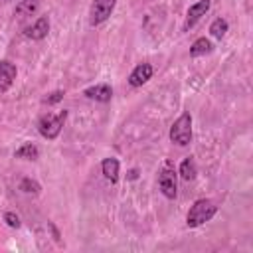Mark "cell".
<instances>
[{"label":"cell","mask_w":253,"mask_h":253,"mask_svg":"<svg viewBox=\"0 0 253 253\" xmlns=\"http://www.w3.org/2000/svg\"><path fill=\"white\" fill-rule=\"evenodd\" d=\"M16 158H24V160H38L40 158V148L32 142H24L20 148H16L14 152Z\"/></svg>","instance_id":"cell-14"},{"label":"cell","mask_w":253,"mask_h":253,"mask_svg":"<svg viewBox=\"0 0 253 253\" xmlns=\"http://www.w3.org/2000/svg\"><path fill=\"white\" fill-rule=\"evenodd\" d=\"M63 91H53V93H49L45 99H43V103H47V105H55V103H59L61 99H63Z\"/></svg>","instance_id":"cell-19"},{"label":"cell","mask_w":253,"mask_h":253,"mask_svg":"<svg viewBox=\"0 0 253 253\" xmlns=\"http://www.w3.org/2000/svg\"><path fill=\"white\" fill-rule=\"evenodd\" d=\"M65 119H67V111H59L57 115L47 113V115L40 117V121H38V132L43 138H47V140H55L59 136L63 125H65Z\"/></svg>","instance_id":"cell-2"},{"label":"cell","mask_w":253,"mask_h":253,"mask_svg":"<svg viewBox=\"0 0 253 253\" xmlns=\"http://www.w3.org/2000/svg\"><path fill=\"white\" fill-rule=\"evenodd\" d=\"M170 140L178 146H188L192 142V115L182 113L170 126Z\"/></svg>","instance_id":"cell-3"},{"label":"cell","mask_w":253,"mask_h":253,"mask_svg":"<svg viewBox=\"0 0 253 253\" xmlns=\"http://www.w3.org/2000/svg\"><path fill=\"white\" fill-rule=\"evenodd\" d=\"M227 28H229L227 20H223V18H215V20L210 24V34H211L215 40H221V38L225 36Z\"/></svg>","instance_id":"cell-16"},{"label":"cell","mask_w":253,"mask_h":253,"mask_svg":"<svg viewBox=\"0 0 253 253\" xmlns=\"http://www.w3.org/2000/svg\"><path fill=\"white\" fill-rule=\"evenodd\" d=\"M83 95L87 99H93V101H99V103H109L113 99V89L111 85L107 83H99V85H93V87H87L83 91Z\"/></svg>","instance_id":"cell-10"},{"label":"cell","mask_w":253,"mask_h":253,"mask_svg":"<svg viewBox=\"0 0 253 253\" xmlns=\"http://www.w3.org/2000/svg\"><path fill=\"white\" fill-rule=\"evenodd\" d=\"M24 34H26V38L36 40V42L43 40L49 34V16H40L32 26H28L24 30Z\"/></svg>","instance_id":"cell-7"},{"label":"cell","mask_w":253,"mask_h":253,"mask_svg":"<svg viewBox=\"0 0 253 253\" xmlns=\"http://www.w3.org/2000/svg\"><path fill=\"white\" fill-rule=\"evenodd\" d=\"M20 190L26 192V194H34V196H38V194L42 192V186H40L36 180H32V178H22V182H20Z\"/></svg>","instance_id":"cell-17"},{"label":"cell","mask_w":253,"mask_h":253,"mask_svg":"<svg viewBox=\"0 0 253 253\" xmlns=\"http://www.w3.org/2000/svg\"><path fill=\"white\" fill-rule=\"evenodd\" d=\"M6 2H12V0H6Z\"/></svg>","instance_id":"cell-21"},{"label":"cell","mask_w":253,"mask_h":253,"mask_svg":"<svg viewBox=\"0 0 253 253\" xmlns=\"http://www.w3.org/2000/svg\"><path fill=\"white\" fill-rule=\"evenodd\" d=\"M158 188L162 192L164 198L168 200H174L176 194H178V182H176V172H174V166L170 162H164L162 170L158 172Z\"/></svg>","instance_id":"cell-4"},{"label":"cell","mask_w":253,"mask_h":253,"mask_svg":"<svg viewBox=\"0 0 253 253\" xmlns=\"http://www.w3.org/2000/svg\"><path fill=\"white\" fill-rule=\"evenodd\" d=\"M38 6H40V0H20L18 4H16V16H20V18H26V16H32L36 10H38Z\"/></svg>","instance_id":"cell-15"},{"label":"cell","mask_w":253,"mask_h":253,"mask_svg":"<svg viewBox=\"0 0 253 253\" xmlns=\"http://www.w3.org/2000/svg\"><path fill=\"white\" fill-rule=\"evenodd\" d=\"M211 51H213V45L208 38H198L190 45V55L192 57H200V55H206V53H211Z\"/></svg>","instance_id":"cell-13"},{"label":"cell","mask_w":253,"mask_h":253,"mask_svg":"<svg viewBox=\"0 0 253 253\" xmlns=\"http://www.w3.org/2000/svg\"><path fill=\"white\" fill-rule=\"evenodd\" d=\"M136 178H138V170H136V168L128 170V180H136Z\"/></svg>","instance_id":"cell-20"},{"label":"cell","mask_w":253,"mask_h":253,"mask_svg":"<svg viewBox=\"0 0 253 253\" xmlns=\"http://www.w3.org/2000/svg\"><path fill=\"white\" fill-rule=\"evenodd\" d=\"M210 6H211V2H210V0H198L196 4H192V6L188 8V14H186L184 30L188 32L190 28H194V26L202 20V16H206V12L210 10Z\"/></svg>","instance_id":"cell-6"},{"label":"cell","mask_w":253,"mask_h":253,"mask_svg":"<svg viewBox=\"0 0 253 253\" xmlns=\"http://www.w3.org/2000/svg\"><path fill=\"white\" fill-rule=\"evenodd\" d=\"M119 168H121V164L117 158H103V162H101V172L111 184L119 182Z\"/></svg>","instance_id":"cell-11"},{"label":"cell","mask_w":253,"mask_h":253,"mask_svg":"<svg viewBox=\"0 0 253 253\" xmlns=\"http://www.w3.org/2000/svg\"><path fill=\"white\" fill-rule=\"evenodd\" d=\"M215 213H217V206H215L211 200L202 198V200H196V202L192 204V208L188 210L186 223H188V227H198V225L210 221Z\"/></svg>","instance_id":"cell-1"},{"label":"cell","mask_w":253,"mask_h":253,"mask_svg":"<svg viewBox=\"0 0 253 253\" xmlns=\"http://www.w3.org/2000/svg\"><path fill=\"white\" fill-rule=\"evenodd\" d=\"M4 221H6V225H10V227H20V217L16 215V213H12V211H6L4 213Z\"/></svg>","instance_id":"cell-18"},{"label":"cell","mask_w":253,"mask_h":253,"mask_svg":"<svg viewBox=\"0 0 253 253\" xmlns=\"http://www.w3.org/2000/svg\"><path fill=\"white\" fill-rule=\"evenodd\" d=\"M117 0H93L89 6V26H101L115 10Z\"/></svg>","instance_id":"cell-5"},{"label":"cell","mask_w":253,"mask_h":253,"mask_svg":"<svg viewBox=\"0 0 253 253\" xmlns=\"http://www.w3.org/2000/svg\"><path fill=\"white\" fill-rule=\"evenodd\" d=\"M178 174H180V178H182V180H186V182H190V180H194V178H196L198 168H196V160H194V156H186V158L180 162Z\"/></svg>","instance_id":"cell-12"},{"label":"cell","mask_w":253,"mask_h":253,"mask_svg":"<svg viewBox=\"0 0 253 253\" xmlns=\"http://www.w3.org/2000/svg\"><path fill=\"white\" fill-rule=\"evenodd\" d=\"M152 73H154V67L150 63H138L128 75V85L130 87H142L152 77Z\"/></svg>","instance_id":"cell-8"},{"label":"cell","mask_w":253,"mask_h":253,"mask_svg":"<svg viewBox=\"0 0 253 253\" xmlns=\"http://www.w3.org/2000/svg\"><path fill=\"white\" fill-rule=\"evenodd\" d=\"M16 75H18V69L12 61L8 59H0V91H8L14 81H16Z\"/></svg>","instance_id":"cell-9"}]
</instances>
